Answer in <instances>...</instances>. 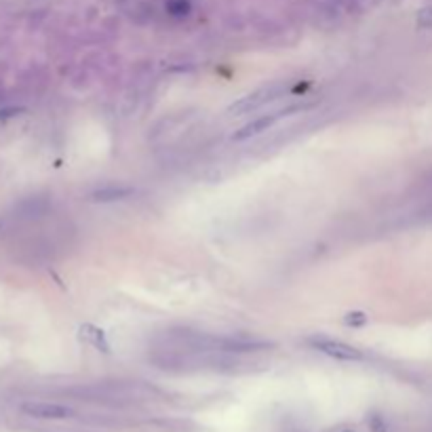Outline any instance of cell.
I'll list each match as a JSON object with an SVG mask.
<instances>
[{
  "label": "cell",
  "instance_id": "obj_1",
  "mask_svg": "<svg viewBox=\"0 0 432 432\" xmlns=\"http://www.w3.org/2000/svg\"><path fill=\"white\" fill-rule=\"evenodd\" d=\"M287 91V85L285 83H270V85H263L239 97L237 101H232L228 106V114L232 116H241V114H249V112H256L258 108L266 106L268 101H274L276 97H280L283 93Z\"/></svg>",
  "mask_w": 432,
  "mask_h": 432
},
{
  "label": "cell",
  "instance_id": "obj_2",
  "mask_svg": "<svg viewBox=\"0 0 432 432\" xmlns=\"http://www.w3.org/2000/svg\"><path fill=\"white\" fill-rule=\"evenodd\" d=\"M306 106H291V108H285V110H276V112H270V114H263V116H259V118H256V120H251V123H247L245 127H241L234 135H232V140L234 142H243V140H251V137H256V135H261L263 131H268L276 120H280L283 116H287V114H291V112H300V110H304Z\"/></svg>",
  "mask_w": 432,
  "mask_h": 432
},
{
  "label": "cell",
  "instance_id": "obj_3",
  "mask_svg": "<svg viewBox=\"0 0 432 432\" xmlns=\"http://www.w3.org/2000/svg\"><path fill=\"white\" fill-rule=\"evenodd\" d=\"M21 414L36 418V420H66L72 418V409L66 405L57 403H47V401H28L21 405Z\"/></svg>",
  "mask_w": 432,
  "mask_h": 432
},
{
  "label": "cell",
  "instance_id": "obj_4",
  "mask_svg": "<svg viewBox=\"0 0 432 432\" xmlns=\"http://www.w3.org/2000/svg\"><path fill=\"white\" fill-rule=\"evenodd\" d=\"M310 346L331 358H338V360H363L365 354L354 348V346L344 344V342H338V340H329V338H312Z\"/></svg>",
  "mask_w": 432,
  "mask_h": 432
},
{
  "label": "cell",
  "instance_id": "obj_5",
  "mask_svg": "<svg viewBox=\"0 0 432 432\" xmlns=\"http://www.w3.org/2000/svg\"><path fill=\"white\" fill-rule=\"evenodd\" d=\"M135 190L131 186H103V188H97L93 194H91V200L95 203H114V200H123L127 196H131Z\"/></svg>",
  "mask_w": 432,
  "mask_h": 432
},
{
  "label": "cell",
  "instance_id": "obj_6",
  "mask_svg": "<svg viewBox=\"0 0 432 432\" xmlns=\"http://www.w3.org/2000/svg\"><path fill=\"white\" fill-rule=\"evenodd\" d=\"M81 338L86 340L91 346H95L97 350H101V352H110V344L106 340V334L101 329L93 327V325H83L81 327Z\"/></svg>",
  "mask_w": 432,
  "mask_h": 432
},
{
  "label": "cell",
  "instance_id": "obj_7",
  "mask_svg": "<svg viewBox=\"0 0 432 432\" xmlns=\"http://www.w3.org/2000/svg\"><path fill=\"white\" fill-rule=\"evenodd\" d=\"M367 321H369V317L365 314V312H348L344 317V323L346 325H350V327H360V325H367Z\"/></svg>",
  "mask_w": 432,
  "mask_h": 432
},
{
  "label": "cell",
  "instance_id": "obj_8",
  "mask_svg": "<svg viewBox=\"0 0 432 432\" xmlns=\"http://www.w3.org/2000/svg\"><path fill=\"white\" fill-rule=\"evenodd\" d=\"M167 8H169L171 15L181 17V15H188V11H190V2H188V0H171V2L167 4Z\"/></svg>",
  "mask_w": 432,
  "mask_h": 432
},
{
  "label": "cell",
  "instance_id": "obj_9",
  "mask_svg": "<svg viewBox=\"0 0 432 432\" xmlns=\"http://www.w3.org/2000/svg\"><path fill=\"white\" fill-rule=\"evenodd\" d=\"M418 23H420L422 28L432 25V8H424V11H420V15H418Z\"/></svg>",
  "mask_w": 432,
  "mask_h": 432
},
{
  "label": "cell",
  "instance_id": "obj_10",
  "mask_svg": "<svg viewBox=\"0 0 432 432\" xmlns=\"http://www.w3.org/2000/svg\"><path fill=\"white\" fill-rule=\"evenodd\" d=\"M373 432H386V426L380 418H373Z\"/></svg>",
  "mask_w": 432,
  "mask_h": 432
},
{
  "label": "cell",
  "instance_id": "obj_11",
  "mask_svg": "<svg viewBox=\"0 0 432 432\" xmlns=\"http://www.w3.org/2000/svg\"><path fill=\"white\" fill-rule=\"evenodd\" d=\"M342 432H354V431H350V428H348V431H342Z\"/></svg>",
  "mask_w": 432,
  "mask_h": 432
}]
</instances>
